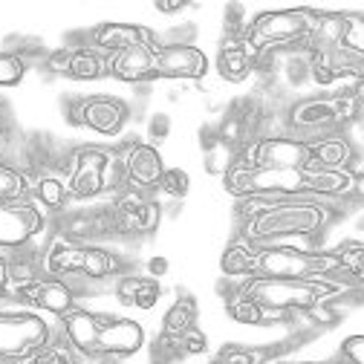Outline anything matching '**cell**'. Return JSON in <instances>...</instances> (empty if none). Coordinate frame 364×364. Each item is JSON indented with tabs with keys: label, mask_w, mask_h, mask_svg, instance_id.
Instances as JSON below:
<instances>
[{
	"label": "cell",
	"mask_w": 364,
	"mask_h": 364,
	"mask_svg": "<svg viewBox=\"0 0 364 364\" xmlns=\"http://www.w3.org/2000/svg\"><path fill=\"white\" fill-rule=\"evenodd\" d=\"M344 203H330L321 197H272L255 194L235 205L237 237L252 246H278L301 237H321L330 225L344 217Z\"/></svg>",
	"instance_id": "1"
},
{
	"label": "cell",
	"mask_w": 364,
	"mask_h": 364,
	"mask_svg": "<svg viewBox=\"0 0 364 364\" xmlns=\"http://www.w3.org/2000/svg\"><path fill=\"white\" fill-rule=\"evenodd\" d=\"M353 287L336 281V278H246L237 284V292L257 301L266 309H284V312H309L321 304H338ZM361 289V287H358Z\"/></svg>",
	"instance_id": "2"
},
{
	"label": "cell",
	"mask_w": 364,
	"mask_h": 364,
	"mask_svg": "<svg viewBox=\"0 0 364 364\" xmlns=\"http://www.w3.org/2000/svg\"><path fill=\"white\" fill-rule=\"evenodd\" d=\"M113 156V148L81 145L64 154L58 176H67L70 200H96L105 194V168Z\"/></svg>",
	"instance_id": "3"
},
{
	"label": "cell",
	"mask_w": 364,
	"mask_h": 364,
	"mask_svg": "<svg viewBox=\"0 0 364 364\" xmlns=\"http://www.w3.org/2000/svg\"><path fill=\"white\" fill-rule=\"evenodd\" d=\"M312 159V148L304 139L295 136H281V133H269L260 139H249L240 151L237 159L246 168H298L304 171Z\"/></svg>",
	"instance_id": "4"
},
{
	"label": "cell",
	"mask_w": 364,
	"mask_h": 364,
	"mask_svg": "<svg viewBox=\"0 0 364 364\" xmlns=\"http://www.w3.org/2000/svg\"><path fill=\"white\" fill-rule=\"evenodd\" d=\"M116 151L124 168V188H136L145 194L159 188V179L165 173V159L156 145L139 142V139H124Z\"/></svg>",
	"instance_id": "5"
},
{
	"label": "cell",
	"mask_w": 364,
	"mask_h": 364,
	"mask_svg": "<svg viewBox=\"0 0 364 364\" xmlns=\"http://www.w3.org/2000/svg\"><path fill=\"white\" fill-rule=\"evenodd\" d=\"M284 127H287V136H295V139H304V142H312L330 130H338L330 96H306V99L289 102L284 107Z\"/></svg>",
	"instance_id": "6"
},
{
	"label": "cell",
	"mask_w": 364,
	"mask_h": 364,
	"mask_svg": "<svg viewBox=\"0 0 364 364\" xmlns=\"http://www.w3.org/2000/svg\"><path fill=\"white\" fill-rule=\"evenodd\" d=\"M90 47L99 50L102 55H113L127 47H145L154 55H159L165 43L151 26H142V23H99L90 32Z\"/></svg>",
	"instance_id": "7"
},
{
	"label": "cell",
	"mask_w": 364,
	"mask_h": 364,
	"mask_svg": "<svg viewBox=\"0 0 364 364\" xmlns=\"http://www.w3.org/2000/svg\"><path fill=\"white\" fill-rule=\"evenodd\" d=\"M211 70L208 55L188 41H171L156 55V81L176 78V81H200Z\"/></svg>",
	"instance_id": "8"
},
{
	"label": "cell",
	"mask_w": 364,
	"mask_h": 364,
	"mask_svg": "<svg viewBox=\"0 0 364 364\" xmlns=\"http://www.w3.org/2000/svg\"><path fill=\"white\" fill-rule=\"evenodd\" d=\"M61 321V333L67 338V344L75 353V361H93L99 355V336L105 327V312H90L84 306H75L73 312H67Z\"/></svg>",
	"instance_id": "9"
},
{
	"label": "cell",
	"mask_w": 364,
	"mask_h": 364,
	"mask_svg": "<svg viewBox=\"0 0 364 364\" xmlns=\"http://www.w3.org/2000/svg\"><path fill=\"white\" fill-rule=\"evenodd\" d=\"M15 301H21L23 306L43 309V312H50L55 318H64L67 312H73L78 306V295L70 289V284L61 281V278H50V275H43L35 284L18 289Z\"/></svg>",
	"instance_id": "10"
},
{
	"label": "cell",
	"mask_w": 364,
	"mask_h": 364,
	"mask_svg": "<svg viewBox=\"0 0 364 364\" xmlns=\"http://www.w3.org/2000/svg\"><path fill=\"white\" fill-rule=\"evenodd\" d=\"M145 347V330L139 321L133 318H116V315H107L105 312V327H102V336H99V355H107V358H130Z\"/></svg>",
	"instance_id": "11"
},
{
	"label": "cell",
	"mask_w": 364,
	"mask_h": 364,
	"mask_svg": "<svg viewBox=\"0 0 364 364\" xmlns=\"http://www.w3.org/2000/svg\"><path fill=\"white\" fill-rule=\"evenodd\" d=\"M130 122L127 102L116 96H84V127L99 136H119Z\"/></svg>",
	"instance_id": "12"
},
{
	"label": "cell",
	"mask_w": 364,
	"mask_h": 364,
	"mask_svg": "<svg viewBox=\"0 0 364 364\" xmlns=\"http://www.w3.org/2000/svg\"><path fill=\"white\" fill-rule=\"evenodd\" d=\"M309 148L315 162L330 171H353L361 162V151L350 139L347 130H330L324 136H318V139L309 142Z\"/></svg>",
	"instance_id": "13"
},
{
	"label": "cell",
	"mask_w": 364,
	"mask_h": 364,
	"mask_svg": "<svg viewBox=\"0 0 364 364\" xmlns=\"http://www.w3.org/2000/svg\"><path fill=\"white\" fill-rule=\"evenodd\" d=\"M107 75L127 84H151L156 81V55L145 47H127L122 53L105 55Z\"/></svg>",
	"instance_id": "14"
},
{
	"label": "cell",
	"mask_w": 364,
	"mask_h": 364,
	"mask_svg": "<svg viewBox=\"0 0 364 364\" xmlns=\"http://www.w3.org/2000/svg\"><path fill=\"white\" fill-rule=\"evenodd\" d=\"M217 73L223 81L229 84H243L255 73V61L246 53L243 41L235 35H223L220 41V53H217Z\"/></svg>",
	"instance_id": "15"
},
{
	"label": "cell",
	"mask_w": 364,
	"mask_h": 364,
	"mask_svg": "<svg viewBox=\"0 0 364 364\" xmlns=\"http://www.w3.org/2000/svg\"><path fill=\"white\" fill-rule=\"evenodd\" d=\"M220 272L229 281H246L257 275V246L246 243V240H235L223 249L220 255Z\"/></svg>",
	"instance_id": "16"
},
{
	"label": "cell",
	"mask_w": 364,
	"mask_h": 364,
	"mask_svg": "<svg viewBox=\"0 0 364 364\" xmlns=\"http://www.w3.org/2000/svg\"><path fill=\"white\" fill-rule=\"evenodd\" d=\"M197 301L191 295H186L179 289L176 301L168 306V312L162 315V333L159 336H168V338H182L191 327H197Z\"/></svg>",
	"instance_id": "17"
},
{
	"label": "cell",
	"mask_w": 364,
	"mask_h": 364,
	"mask_svg": "<svg viewBox=\"0 0 364 364\" xmlns=\"http://www.w3.org/2000/svg\"><path fill=\"white\" fill-rule=\"evenodd\" d=\"M32 200L53 214H64L67 203H70V191H67V179H61L58 173H41L32 186Z\"/></svg>",
	"instance_id": "18"
},
{
	"label": "cell",
	"mask_w": 364,
	"mask_h": 364,
	"mask_svg": "<svg viewBox=\"0 0 364 364\" xmlns=\"http://www.w3.org/2000/svg\"><path fill=\"white\" fill-rule=\"evenodd\" d=\"M107 75V64H105V55L99 50L87 47H73V58H70V73L67 78H75V81H99Z\"/></svg>",
	"instance_id": "19"
},
{
	"label": "cell",
	"mask_w": 364,
	"mask_h": 364,
	"mask_svg": "<svg viewBox=\"0 0 364 364\" xmlns=\"http://www.w3.org/2000/svg\"><path fill=\"white\" fill-rule=\"evenodd\" d=\"M281 350L272 347H240V344H225L208 364H269L275 361Z\"/></svg>",
	"instance_id": "20"
},
{
	"label": "cell",
	"mask_w": 364,
	"mask_h": 364,
	"mask_svg": "<svg viewBox=\"0 0 364 364\" xmlns=\"http://www.w3.org/2000/svg\"><path fill=\"white\" fill-rule=\"evenodd\" d=\"M156 191H162V194H168V197H173V200L188 197V191H191V176H188V171H182V168H165Z\"/></svg>",
	"instance_id": "21"
},
{
	"label": "cell",
	"mask_w": 364,
	"mask_h": 364,
	"mask_svg": "<svg viewBox=\"0 0 364 364\" xmlns=\"http://www.w3.org/2000/svg\"><path fill=\"white\" fill-rule=\"evenodd\" d=\"M26 61L15 53H0V87H15L26 75Z\"/></svg>",
	"instance_id": "22"
},
{
	"label": "cell",
	"mask_w": 364,
	"mask_h": 364,
	"mask_svg": "<svg viewBox=\"0 0 364 364\" xmlns=\"http://www.w3.org/2000/svg\"><path fill=\"white\" fill-rule=\"evenodd\" d=\"M139 284H142V275H136V272H127V275H122V278L113 284L116 301L124 304V306H133V304H136V292H139Z\"/></svg>",
	"instance_id": "23"
},
{
	"label": "cell",
	"mask_w": 364,
	"mask_h": 364,
	"mask_svg": "<svg viewBox=\"0 0 364 364\" xmlns=\"http://www.w3.org/2000/svg\"><path fill=\"white\" fill-rule=\"evenodd\" d=\"M159 298H162V284L156 281V278H142V284H139V292H136V304L133 306H139V309H154L156 304H159Z\"/></svg>",
	"instance_id": "24"
},
{
	"label": "cell",
	"mask_w": 364,
	"mask_h": 364,
	"mask_svg": "<svg viewBox=\"0 0 364 364\" xmlns=\"http://www.w3.org/2000/svg\"><path fill=\"white\" fill-rule=\"evenodd\" d=\"M159 223H162V205L159 200H148L139 211V229H142V237H151L156 229H159Z\"/></svg>",
	"instance_id": "25"
},
{
	"label": "cell",
	"mask_w": 364,
	"mask_h": 364,
	"mask_svg": "<svg viewBox=\"0 0 364 364\" xmlns=\"http://www.w3.org/2000/svg\"><path fill=\"white\" fill-rule=\"evenodd\" d=\"M70 58H73V47H58V50L43 55V70H47L50 75H67L70 73Z\"/></svg>",
	"instance_id": "26"
},
{
	"label": "cell",
	"mask_w": 364,
	"mask_h": 364,
	"mask_svg": "<svg viewBox=\"0 0 364 364\" xmlns=\"http://www.w3.org/2000/svg\"><path fill=\"white\" fill-rule=\"evenodd\" d=\"M179 341H182V353H186V355H203L208 350V336L200 327H191Z\"/></svg>",
	"instance_id": "27"
},
{
	"label": "cell",
	"mask_w": 364,
	"mask_h": 364,
	"mask_svg": "<svg viewBox=\"0 0 364 364\" xmlns=\"http://www.w3.org/2000/svg\"><path fill=\"white\" fill-rule=\"evenodd\" d=\"M341 358L350 364H364V336H350L341 341Z\"/></svg>",
	"instance_id": "28"
},
{
	"label": "cell",
	"mask_w": 364,
	"mask_h": 364,
	"mask_svg": "<svg viewBox=\"0 0 364 364\" xmlns=\"http://www.w3.org/2000/svg\"><path fill=\"white\" fill-rule=\"evenodd\" d=\"M148 136L151 142H165L171 136V116L168 113H154L148 122Z\"/></svg>",
	"instance_id": "29"
},
{
	"label": "cell",
	"mask_w": 364,
	"mask_h": 364,
	"mask_svg": "<svg viewBox=\"0 0 364 364\" xmlns=\"http://www.w3.org/2000/svg\"><path fill=\"white\" fill-rule=\"evenodd\" d=\"M64 119L73 127H84V96H73L64 105Z\"/></svg>",
	"instance_id": "30"
},
{
	"label": "cell",
	"mask_w": 364,
	"mask_h": 364,
	"mask_svg": "<svg viewBox=\"0 0 364 364\" xmlns=\"http://www.w3.org/2000/svg\"><path fill=\"white\" fill-rule=\"evenodd\" d=\"M168 269H171V263H168V257L165 255H156V257H151L148 260V275L151 278H162V275H168Z\"/></svg>",
	"instance_id": "31"
},
{
	"label": "cell",
	"mask_w": 364,
	"mask_h": 364,
	"mask_svg": "<svg viewBox=\"0 0 364 364\" xmlns=\"http://www.w3.org/2000/svg\"><path fill=\"white\" fill-rule=\"evenodd\" d=\"M156 12L162 15H173V12H182V9H188V0H156Z\"/></svg>",
	"instance_id": "32"
},
{
	"label": "cell",
	"mask_w": 364,
	"mask_h": 364,
	"mask_svg": "<svg viewBox=\"0 0 364 364\" xmlns=\"http://www.w3.org/2000/svg\"><path fill=\"white\" fill-rule=\"evenodd\" d=\"M6 284H9V252L0 255V292H6Z\"/></svg>",
	"instance_id": "33"
},
{
	"label": "cell",
	"mask_w": 364,
	"mask_h": 364,
	"mask_svg": "<svg viewBox=\"0 0 364 364\" xmlns=\"http://www.w3.org/2000/svg\"><path fill=\"white\" fill-rule=\"evenodd\" d=\"M353 93H355V99H358V105H361V110H364V81H358V84H355Z\"/></svg>",
	"instance_id": "34"
},
{
	"label": "cell",
	"mask_w": 364,
	"mask_h": 364,
	"mask_svg": "<svg viewBox=\"0 0 364 364\" xmlns=\"http://www.w3.org/2000/svg\"><path fill=\"white\" fill-rule=\"evenodd\" d=\"M0 127H4V105H0Z\"/></svg>",
	"instance_id": "35"
},
{
	"label": "cell",
	"mask_w": 364,
	"mask_h": 364,
	"mask_svg": "<svg viewBox=\"0 0 364 364\" xmlns=\"http://www.w3.org/2000/svg\"><path fill=\"white\" fill-rule=\"evenodd\" d=\"M75 364H87V361H75Z\"/></svg>",
	"instance_id": "36"
}]
</instances>
